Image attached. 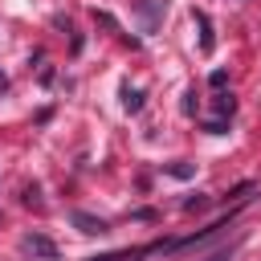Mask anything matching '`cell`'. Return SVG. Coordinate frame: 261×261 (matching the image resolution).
Returning a JSON list of instances; mask_svg holds the SVG:
<instances>
[{"instance_id": "6", "label": "cell", "mask_w": 261, "mask_h": 261, "mask_svg": "<svg viewBox=\"0 0 261 261\" xmlns=\"http://www.w3.org/2000/svg\"><path fill=\"white\" fill-rule=\"evenodd\" d=\"M216 110L220 114H232V94H216Z\"/></svg>"}, {"instance_id": "8", "label": "cell", "mask_w": 261, "mask_h": 261, "mask_svg": "<svg viewBox=\"0 0 261 261\" xmlns=\"http://www.w3.org/2000/svg\"><path fill=\"white\" fill-rule=\"evenodd\" d=\"M192 110H196V94L188 90V94H184V114H192Z\"/></svg>"}, {"instance_id": "1", "label": "cell", "mask_w": 261, "mask_h": 261, "mask_svg": "<svg viewBox=\"0 0 261 261\" xmlns=\"http://www.w3.org/2000/svg\"><path fill=\"white\" fill-rule=\"evenodd\" d=\"M20 253H29V257H45V261H53V257H57V245H53L49 237H41V232H29V237L20 241Z\"/></svg>"}, {"instance_id": "7", "label": "cell", "mask_w": 261, "mask_h": 261, "mask_svg": "<svg viewBox=\"0 0 261 261\" xmlns=\"http://www.w3.org/2000/svg\"><path fill=\"white\" fill-rule=\"evenodd\" d=\"M208 82H212V86H216V90H220V86H224V82H228V73H224V69H212V77H208Z\"/></svg>"}, {"instance_id": "5", "label": "cell", "mask_w": 261, "mask_h": 261, "mask_svg": "<svg viewBox=\"0 0 261 261\" xmlns=\"http://www.w3.org/2000/svg\"><path fill=\"white\" fill-rule=\"evenodd\" d=\"M212 200L208 196H192V200H184V212H200V208H208Z\"/></svg>"}, {"instance_id": "2", "label": "cell", "mask_w": 261, "mask_h": 261, "mask_svg": "<svg viewBox=\"0 0 261 261\" xmlns=\"http://www.w3.org/2000/svg\"><path fill=\"white\" fill-rule=\"evenodd\" d=\"M69 220H73L82 232H90V237H94V232H106V220H102V216H90V212H69Z\"/></svg>"}, {"instance_id": "10", "label": "cell", "mask_w": 261, "mask_h": 261, "mask_svg": "<svg viewBox=\"0 0 261 261\" xmlns=\"http://www.w3.org/2000/svg\"><path fill=\"white\" fill-rule=\"evenodd\" d=\"M4 90H8V77H4V73H0V94H4Z\"/></svg>"}, {"instance_id": "4", "label": "cell", "mask_w": 261, "mask_h": 261, "mask_svg": "<svg viewBox=\"0 0 261 261\" xmlns=\"http://www.w3.org/2000/svg\"><path fill=\"white\" fill-rule=\"evenodd\" d=\"M122 106H126V110H130V114H135V110H143V94H139V90H130V86H126V90H122Z\"/></svg>"}, {"instance_id": "3", "label": "cell", "mask_w": 261, "mask_h": 261, "mask_svg": "<svg viewBox=\"0 0 261 261\" xmlns=\"http://www.w3.org/2000/svg\"><path fill=\"white\" fill-rule=\"evenodd\" d=\"M192 16H196V24H200V49H204V53H212V45H216V41H212V20H208V12H200V8H196Z\"/></svg>"}, {"instance_id": "9", "label": "cell", "mask_w": 261, "mask_h": 261, "mask_svg": "<svg viewBox=\"0 0 261 261\" xmlns=\"http://www.w3.org/2000/svg\"><path fill=\"white\" fill-rule=\"evenodd\" d=\"M208 261H232V249H220V253H212Z\"/></svg>"}]
</instances>
